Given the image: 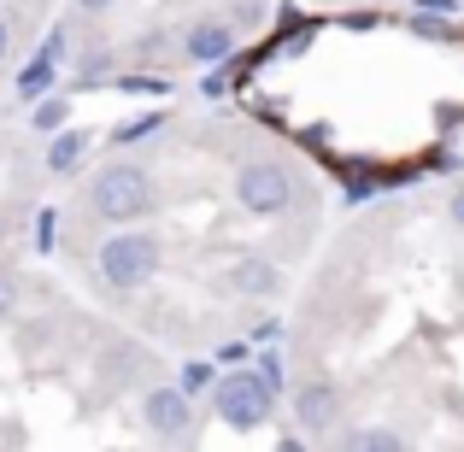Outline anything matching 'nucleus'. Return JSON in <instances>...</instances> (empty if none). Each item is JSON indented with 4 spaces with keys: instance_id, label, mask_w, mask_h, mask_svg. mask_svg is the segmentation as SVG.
Here are the masks:
<instances>
[{
    "instance_id": "f257e3e1",
    "label": "nucleus",
    "mask_w": 464,
    "mask_h": 452,
    "mask_svg": "<svg viewBox=\"0 0 464 452\" xmlns=\"http://www.w3.org/2000/svg\"><path fill=\"white\" fill-rule=\"evenodd\" d=\"M89 212L101 217V224H141V217L153 212V177L141 165H130V159H112V165H101L94 170V182H89Z\"/></svg>"
},
{
    "instance_id": "f03ea898",
    "label": "nucleus",
    "mask_w": 464,
    "mask_h": 452,
    "mask_svg": "<svg viewBox=\"0 0 464 452\" xmlns=\"http://www.w3.org/2000/svg\"><path fill=\"white\" fill-rule=\"evenodd\" d=\"M159 276V236L153 229H118L101 241V283L130 294V288L153 283Z\"/></svg>"
},
{
    "instance_id": "7ed1b4c3",
    "label": "nucleus",
    "mask_w": 464,
    "mask_h": 452,
    "mask_svg": "<svg viewBox=\"0 0 464 452\" xmlns=\"http://www.w3.org/2000/svg\"><path fill=\"white\" fill-rule=\"evenodd\" d=\"M236 200L241 212L253 217H276L295 206V170L276 165V159H247V165L236 170Z\"/></svg>"
},
{
    "instance_id": "20e7f679",
    "label": "nucleus",
    "mask_w": 464,
    "mask_h": 452,
    "mask_svg": "<svg viewBox=\"0 0 464 452\" xmlns=\"http://www.w3.org/2000/svg\"><path fill=\"white\" fill-rule=\"evenodd\" d=\"M271 399H276V388L265 382L259 370L218 376V418H224L229 429H259V423L271 418Z\"/></svg>"
},
{
    "instance_id": "39448f33",
    "label": "nucleus",
    "mask_w": 464,
    "mask_h": 452,
    "mask_svg": "<svg viewBox=\"0 0 464 452\" xmlns=\"http://www.w3.org/2000/svg\"><path fill=\"white\" fill-rule=\"evenodd\" d=\"M141 418H148V429L159 435V441H188L194 429V394L188 388H153L148 399H141Z\"/></svg>"
},
{
    "instance_id": "423d86ee",
    "label": "nucleus",
    "mask_w": 464,
    "mask_h": 452,
    "mask_svg": "<svg viewBox=\"0 0 464 452\" xmlns=\"http://www.w3.org/2000/svg\"><path fill=\"white\" fill-rule=\"evenodd\" d=\"M229 53H236V24H224V18H200L182 35V59L188 65H224Z\"/></svg>"
},
{
    "instance_id": "0eeeda50",
    "label": "nucleus",
    "mask_w": 464,
    "mask_h": 452,
    "mask_svg": "<svg viewBox=\"0 0 464 452\" xmlns=\"http://www.w3.org/2000/svg\"><path fill=\"white\" fill-rule=\"evenodd\" d=\"M335 418H341V394H335V382H306L295 394V423L306 435H329L335 429Z\"/></svg>"
},
{
    "instance_id": "6e6552de",
    "label": "nucleus",
    "mask_w": 464,
    "mask_h": 452,
    "mask_svg": "<svg viewBox=\"0 0 464 452\" xmlns=\"http://www.w3.org/2000/svg\"><path fill=\"white\" fill-rule=\"evenodd\" d=\"M229 288H236V294L265 300V294L283 288V271H276L271 259H236V264H229Z\"/></svg>"
},
{
    "instance_id": "1a4fd4ad",
    "label": "nucleus",
    "mask_w": 464,
    "mask_h": 452,
    "mask_svg": "<svg viewBox=\"0 0 464 452\" xmlns=\"http://www.w3.org/2000/svg\"><path fill=\"white\" fill-rule=\"evenodd\" d=\"M89 130H59L53 141H47V170H53V177H71V170L82 165V153H89Z\"/></svg>"
},
{
    "instance_id": "9d476101",
    "label": "nucleus",
    "mask_w": 464,
    "mask_h": 452,
    "mask_svg": "<svg viewBox=\"0 0 464 452\" xmlns=\"http://www.w3.org/2000/svg\"><path fill=\"white\" fill-rule=\"evenodd\" d=\"M347 447L353 452H400L406 435H400V429H347Z\"/></svg>"
},
{
    "instance_id": "9b49d317",
    "label": "nucleus",
    "mask_w": 464,
    "mask_h": 452,
    "mask_svg": "<svg viewBox=\"0 0 464 452\" xmlns=\"http://www.w3.org/2000/svg\"><path fill=\"white\" fill-rule=\"evenodd\" d=\"M59 124H65V101H42V106H35V130H42V136L59 130Z\"/></svg>"
},
{
    "instance_id": "f8f14e48",
    "label": "nucleus",
    "mask_w": 464,
    "mask_h": 452,
    "mask_svg": "<svg viewBox=\"0 0 464 452\" xmlns=\"http://www.w3.org/2000/svg\"><path fill=\"white\" fill-rule=\"evenodd\" d=\"M12 305H18V271L0 264V317H12Z\"/></svg>"
},
{
    "instance_id": "ddd939ff",
    "label": "nucleus",
    "mask_w": 464,
    "mask_h": 452,
    "mask_svg": "<svg viewBox=\"0 0 464 452\" xmlns=\"http://www.w3.org/2000/svg\"><path fill=\"white\" fill-rule=\"evenodd\" d=\"M182 388H188V394H200V388H218V382H212V364H188V370H182Z\"/></svg>"
},
{
    "instance_id": "4468645a",
    "label": "nucleus",
    "mask_w": 464,
    "mask_h": 452,
    "mask_svg": "<svg viewBox=\"0 0 464 452\" xmlns=\"http://www.w3.org/2000/svg\"><path fill=\"white\" fill-rule=\"evenodd\" d=\"M259 376L271 388H283V359H276V352H265V359H259Z\"/></svg>"
},
{
    "instance_id": "2eb2a0df",
    "label": "nucleus",
    "mask_w": 464,
    "mask_h": 452,
    "mask_svg": "<svg viewBox=\"0 0 464 452\" xmlns=\"http://www.w3.org/2000/svg\"><path fill=\"white\" fill-rule=\"evenodd\" d=\"M159 124V118H141V124H124V130H118V136L112 141H141V136H148V130Z\"/></svg>"
},
{
    "instance_id": "dca6fc26",
    "label": "nucleus",
    "mask_w": 464,
    "mask_h": 452,
    "mask_svg": "<svg viewBox=\"0 0 464 452\" xmlns=\"http://www.w3.org/2000/svg\"><path fill=\"white\" fill-rule=\"evenodd\" d=\"M418 12H435V18H453L459 0H418Z\"/></svg>"
},
{
    "instance_id": "f3484780",
    "label": "nucleus",
    "mask_w": 464,
    "mask_h": 452,
    "mask_svg": "<svg viewBox=\"0 0 464 452\" xmlns=\"http://www.w3.org/2000/svg\"><path fill=\"white\" fill-rule=\"evenodd\" d=\"M82 12H106V6H118V0H77Z\"/></svg>"
},
{
    "instance_id": "a211bd4d",
    "label": "nucleus",
    "mask_w": 464,
    "mask_h": 452,
    "mask_svg": "<svg viewBox=\"0 0 464 452\" xmlns=\"http://www.w3.org/2000/svg\"><path fill=\"white\" fill-rule=\"evenodd\" d=\"M453 224H464V188L453 194Z\"/></svg>"
},
{
    "instance_id": "6ab92c4d",
    "label": "nucleus",
    "mask_w": 464,
    "mask_h": 452,
    "mask_svg": "<svg viewBox=\"0 0 464 452\" xmlns=\"http://www.w3.org/2000/svg\"><path fill=\"white\" fill-rule=\"evenodd\" d=\"M6 47H12V30H6V18H0V59H6Z\"/></svg>"
}]
</instances>
